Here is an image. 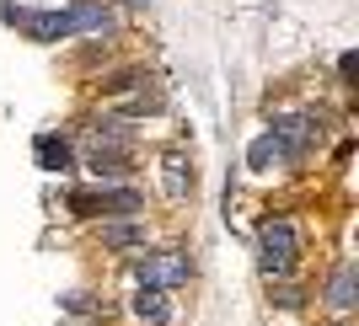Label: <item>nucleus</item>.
<instances>
[{"instance_id": "obj_1", "label": "nucleus", "mask_w": 359, "mask_h": 326, "mask_svg": "<svg viewBox=\"0 0 359 326\" xmlns=\"http://www.w3.org/2000/svg\"><path fill=\"white\" fill-rule=\"evenodd\" d=\"M295 225L290 220H263V230H257V267L269 273V278H279V273H290V262H295Z\"/></svg>"}, {"instance_id": "obj_2", "label": "nucleus", "mask_w": 359, "mask_h": 326, "mask_svg": "<svg viewBox=\"0 0 359 326\" xmlns=\"http://www.w3.org/2000/svg\"><path fill=\"white\" fill-rule=\"evenodd\" d=\"M273 139H279V150H285V161H300L306 155V145H311V134H316V123L306 118V113H285V118H273Z\"/></svg>"}, {"instance_id": "obj_3", "label": "nucleus", "mask_w": 359, "mask_h": 326, "mask_svg": "<svg viewBox=\"0 0 359 326\" xmlns=\"http://www.w3.org/2000/svg\"><path fill=\"white\" fill-rule=\"evenodd\" d=\"M140 278L156 283V289H172V283L188 278V257H182V252H161V257H150V262H140Z\"/></svg>"}, {"instance_id": "obj_4", "label": "nucleus", "mask_w": 359, "mask_h": 326, "mask_svg": "<svg viewBox=\"0 0 359 326\" xmlns=\"http://www.w3.org/2000/svg\"><path fill=\"white\" fill-rule=\"evenodd\" d=\"M70 32H113V11L102 0H81L70 6Z\"/></svg>"}, {"instance_id": "obj_5", "label": "nucleus", "mask_w": 359, "mask_h": 326, "mask_svg": "<svg viewBox=\"0 0 359 326\" xmlns=\"http://www.w3.org/2000/svg\"><path fill=\"white\" fill-rule=\"evenodd\" d=\"M161 187H166V198H172V204H182V198L194 193V171H188V161H182V155H166V161H161Z\"/></svg>"}, {"instance_id": "obj_6", "label": "nucleus", "mask_w": 359, "mask_h": 326, "mask_svg": "<svg viewBox=\"0 0 359 326\" xmlns=\"http://www.w3.org/2000/svg\"><path fill=\"white\" fill-rule=\"evenodd\" d=\"M38 166H43V171H70V145H65L60 134H38Z\"/></svg>"}, {"instance_id": "obj_7", "label": "nucleus", "mask_w": 359, "mask_h": 326, "mask_svg": "<svg viewBox=\"0 0 359 326\" xmlns=\"http://www.w3.org/2000/svg\"><path fill=\"white\" fill-rule=\"evenodd\" d=\"M135 316H140V321H150V326H166V299H161L156 283H145V289L135 295Z\"/></svg>"}, {"instance_id": "obj_8", "label": "nucleus", "mask_w": 359, "mask_h": 326, "mask_svg": "<svg viewBox=\"0 0 359 326\" xmlns=\"http://www.w3.org/2000/svg\"><path fill=\"white\" fill-rule=\"evenodd\" d=\"M273 161H285L279 139H273V134H257L252 150H247V166H252V171H273Z\"/></svg>"}, {"instance_id": "obj_9", "label": "nucleus", "mask_w": 359, "mask_h": 326, "mask_svg": "<svg viewBox=\"0 0 359 326\" xmlns=\"http://www.w3.org/2000/svg\"><path fill=\"white\" fill-rule=\"evenodd\" d=\"M354 262H344L338 273H332V295H327V305L332 311H354Z\"/></svg>"}, {"instance_id": "obj_10", "label": "nucleus", "mask_w": 359, "mask_h": 326, "mask_svg": "<svg viewBox=\"0 0 359 326\" xmlns=\"http://www.w3.org/2000/svg\"><path fill=\"white\" fill-rule=\"evenodd\" d=\"M102 241H107V246H145V225L113 220V225H102Z\"/></svg>"}, {"instance_id": "obj_11", "label": "nucleus", "mask_w": 359, "mask_h": 326, "mask_svg": "<svg viewBox=\"0 0 359 326\" xmlns=\"http://www.w3.org/2000/svg\"><path fill=\"white\" fill-rule=\"evenodd\" d=\"M91 171H97V177H118L123 155H118V150H97V155H91Z\"/></svg>"}, {"instance_id": "obj_12", "label": "nucleus", "mask_w": 359, "mask_h": 326, "mask_svg": "<svg viewBox=\"0 0 359 326\" xmlns=\"http://www.w3.org/2000/svg\"><path fill=\"white\" fill-rule=\"evenodd\" d=\"M70 208H75V214H102L107 193H70Z\"/></svg>"}, {"instance_id": "obj_13", "label": "nucleus", "mask_w": 359, "mask_h": 326, "mask_svg": "<svg viewBox=\"0 0 359 326\" xmlns=\"http://www.w3.org/2000/svg\"><path fill=\"white\" fill-rule=\"evenodd\" d=\"M338 75H344L348 86H354V75H359V59H354V54H344V59H338Z\"/></svg>"}, {"instance_id": "obj_14", "label": "nucleus", "mask_w": 359, "mask_h": 326, "mask_svg": "<svg viewBox=\"0 0 359 326\" xmlns=\"http://www.w3.org/2000/svg\"><path fill=\"white\" fill-rule=\"evenodd\" d=\"M140 6H145V0H140Z\"/></svg>"}]
</instances>
